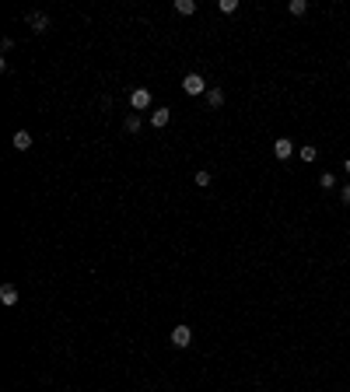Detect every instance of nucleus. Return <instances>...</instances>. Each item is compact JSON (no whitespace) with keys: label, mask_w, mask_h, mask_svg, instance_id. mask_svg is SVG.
<instances>
[{"label":"nucleus","mask_w":350,"mask_h":392,"mask_svg":"<svg viewBox=\"0 0 350 392\" xmlns=\"http://www.w3.org/2000/svg\"><path fill=\"white\" fill-rule=\"evenodd\" d=\"M182 91H186V95H207L203 74H186V77H182Z\"/></svg>","instance_id":"nucleus-1"},{"label":"nucleus","mask_w":350,"mask_h":392,"mask_svg":"<svg viewBox=\"0 0 350 392\" xmlns=\"http://www.w3.org/2000/svg\"><path fill=\"white\" fill-rule=\"evenodd\" d=\"M11 144H14V151H28V147H32V133H28V130H18V133L11 137Z\"/></svg>","instance_id":"nucleus-6"},{"label":"nucleus","mask_w":350,"mask_h":392,"mask_svg":"<svg viewBox=\"0 0 350 392\" xmlns=\"http://www.w3.org/2000/svg\"><path fill=\"white\" fill-rule=\"evenodd\" d=\"M273 154H277V161H287V158L294 154V144L287 137H280V140H273Z\"/></svg>","instance_id":"nucleus-4"},{"label":"nucleus","mask_w":350,"mask_h":392,"mask_svg":"<svg viewBox=\"0 0 350 392\" xmlns=\"http://www.w3.org/2000/svg\"><path fill=\"white\" fill-rule=\"evenodd\" d=\"M287 11H291L294 18H301V14L308 11V4H305V0H291V4H287Z\"/></svg>","instance_id":"nucleus-11"},{"label":"nucleus","mask_w":350,"mask_h":392,"mask_svg":"<svg viewBox=\"0 0 350 392\" xmlns=\"http://www.w3.org/2000/svg\"><path fill=\"white\" fill-rule=\"evenodd\" d=\"M168 119H172V112L161 105L158 112H151V126H154V130H161V126H168Z\"/></svg>","instance_id":"nucleus-7"},{"label":"nucleus","mask_w":350,"mask_h":392,"mask_svg":"<svg viewBox=\"0 0 350 392\" xmlns=\"http://www.w3.org/2000/svg\"><path fill=\"white\" fill-rule=\"evenodd\" d=\"M168 340H172L175 347H189V343H193V329H189V326H175Z\"/></svg>","instance_id":"nucleus-2"},{"label":"nucleus","mask_w":350,"mask_h":392,"mask_svg":"<svg viewBox=\"0 0 350 392\" xmlns=\"http://www.w3.org/2000/svg\"><path fill=\"white\" fill-rule=\"evenodd\" d=\"M343 172H347V175H350V158H347V161H343Z\"/></svg>","instance_id":"nucleus-18"},{"label":"nucleus","mask_w":350,"mask_h":392,"mask_svg":"<svg viewBox=\"0 0 350 392\" xmlns=\"http://www.w3.org/2000/svg\"><path fill=\"white\" fill-rule=\"evenodd\" d=\"M319 186H322V189H336V175H333V172H322V175H319Z\"/></svg>","instance_id":"nucleus-12"},{"label":"nucleus","mask_w":350,"mask_h":392,"mask_svg":"<svg viewBox=\"0 0 350 392\" xmlns=\"http://www.w3.org/2000/svg\"><path fill=\"white\" fill-rule=\"evenodd\" d=\"M137 130H140V116H126V133H137Z\"/></svg>","instance_id":"nucleus-14"},{"label":"nucleus","mask_w":350,"mask_h":392,"mask_svg":"<svg viewBox=\"0 0 350 392\" xmlns=\"http://www.w3.org/2000/svg\"><path fill=\"white\" fill-rule=\"evenodd\" d=\"M340 200H343V203L350 207V186H343V193H340Z\"/></svg>","instance_id":"nucleus-17"},{"label":"nucleus","mask_w":350,"mask_h":392,"mask_svg":"<svg viewBox=\"0 0 350 392\" xmlns=\"http://www.w3.org/2000/svg\"><path fill=\"white\" fill-rule=\"evenodd\" d=\"M0 301H4V305H18V287H14V284H4V287H0Z\"/></svg>","instance_id":"nucleus-8"},{"label":"nucleus","mask_w":350,"mask_h":392,"mask_svg":"<svg viewBox=\"0 0 350 392\" xmlns=\"http://www.w3.org/2000/svg\"><path fill=\"white\" fill-rule=\"evenodd\" d=\"M28 25H32V32H49V18L35 11V14H28Z\"/></svg>","instance_id":"nucleus-5"},{"label":"nucleus","mask_w":350,"mask_h":392,"mask_svg":"<svg viewBox=\"0 0 350 392\" xmlns=\"http://www.w3.org/2000/svg\"><path fill=\"white\" fill-rule=\"evenodd\" d=\"M217 7H221V11H224V14H235V11H238V0H221V4H217Z\"/></svg>","instance_id":"nucleus-15"},{"label":"nucleus","mask_w":350,"mask_h":392,"mask_svg":"<svg viewBox=\"0 0 350 392\" xmlns=\"http://www.w3.org/2000/svg\"><path fill=\"white\" fill-rule=\"evenodd\" d=\"M130 105H133L137 112L147 109V105H151V91H147V88H133V91H130Z\"/></svg>","instance_id":"nucleus-3"},{"label":"nucleus","mask_w":350,"mask_h":392,"mask_svg":"<svg viewBox=\"0 0 350 392\" xmlns=\"http://www.w3.org/2000/svg\"><path fill=\"white\" fill-rule=\"evenodd\" d=\"M315 154H319V151H315L312 144H305V147H301V161H315Z\"/></svg>","instance_id":"nucleus-16"},{"label":"nucleus","mask_w":350,"mask_h":392,"mask_svg":"<svg viewBox=\"0 0 350 392\" xmlns=\"http://www.w3.org/2000/svg\"><path fill=\"white\" fill-rule=\"evenodd\" d=\"M175 11H179V14H193L196 0H175Z\"/></svg>","instance_id":"nucleus-10"},{"label":"nucleus","mask_w":350,"mask_h":392,"mask_svg":"<svg viewBox=\"0 0 350 392\" xmlns=\"http://www.w3.org/2000/svg\"><path fill=\"white\" fill-rule=\"evenodd\" d=\"M207 102H210L214 109H221V105H224V91H221V88H207Z\"/></svg>","instance_id":"nucleus-9"},{"label":"nucleus","mask_w":350,"mask_h":392,"mask_svg":"<svg viewBox=\"0 0 350 392\" xmlns=\"http://www.w3.org/2000/svg\"><path fill=\"white\" fill-rule=\"evenodd\" d=\"M210 182H214V175H210L207 168H200V172H196V186H210Z\"/></svg>","instance_id":"nucleus-13"}]
</instances>
